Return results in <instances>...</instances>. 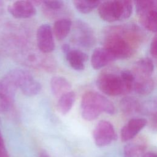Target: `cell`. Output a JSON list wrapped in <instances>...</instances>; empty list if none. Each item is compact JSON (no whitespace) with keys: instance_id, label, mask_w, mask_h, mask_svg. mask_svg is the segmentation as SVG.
<instances>
[{"instance_id":"4316f807","label":"cell","mask_w":157,"mask_h":157,"mask_svg":"<svg viewBox=\"0 0 157 157\" xmlns=\"http://www.w3.org/2000/svg\"><path fill=\"white\" fill-rule=\"evenodd\" d=\"M142 157H156V155L155 153L153 152H147L143 155Z\"/></svg>"},{"instance_id":"83f0119b","label":"cell","mask_w":157,"mask_h":157,"mask_svg":"<svg viewBox=\"0 0 157 157\" xmlns=\"http://www.w3.org/2000/svg\"><path fill=\"white\" fill-rule=\"evenodd\" d=\"M39 157H50V156L48 155L47 153H45V151H42L40 153Z\"/></svg>"},{"instance_id":"ba28073f","label":"cell","mask_w":157,"mask_h":157,"mask_svg":"<svg viewBox=\"0 0 157 157\" xmlns=\"http://www.w3.org/2000/svg\"><path fill=\"white\" fill-rule=\"evenodd\" d=\"M93 138L97 146L104 147L113 141L117 138V134L113 125L109 121L101 120L93 131Z\"/></svg>"},{"instance_id":"ffe728a7","label":"cell","mask_w":157,"mask_h":157,"mask_svg":"<svg viewBox=\"0 0 157 157\" xmlns=\"http://www.w3.org/2000/svg\"><path fill=\"white\" fill-rule=\"evenodd\" d=\"M75 99V94L74 91H70L61 95L57 103L58 111L63 115H66L72 109Z\"/></svg>"},{"instance_id":"d4e9b609","label":"cell","mask_w":157,"mask_h":157,"mask_svg":"<svg viewBox=\"0 0 157 157\" xmlns=\"http://www.w3.org/2000/svg\"><path fill=\"white\" fill-rule=\"evenodd\" d=\"M5 153V146L2 134L0 131V155Z\"/></svg>"},{"instance_id":"5bb4252c","label":"cell","mask_w":157,"mask_h":157,"mask_svg":"<svg viewBox=\"0 0 157 157\" xmlns=\"http://www.w3.org/2000/svg\"><path fill=\"white\" fill-rule=\"evenodd\" d=\"M66 59L72 68L76 71L85 69V63L88 60V55L78 49H70L66 53Z\"/></svg>"},{"instance_id":"44dd1931","label":"cell","mask_w":157,"mask_h":157,"mask_svg":"<svg viewBox=\"0 0 157 157\" xmlns=\"http://www.w3.org/2000/svg\"><path fill=\"white\" fill-rule=\"evenodd\" d=\"M99 1L77 0L73 1L75 9L82 13H88L98 7L100 4Z\"/></svg>"},{"instance_id":"484cf974","label":"cell","mask_w":157,"mask_h":157,"mask_svg":"<svg viewBox=\"0 0 157 157\" xmlns=\"http://www.w3.org/2000/svg\"><path fill=\"white\" fill-rule=\"evenodd\" d=\"M71 49V47L69 46V45H68L67 44H64L62 46V50L63 52L66 54L67 52H68L69 51V50Z\"/></svg>"},{"instance_id":"5b68a950","label":"cell","mask_w":157,"mask_h":157,"mask_svg":"<svg viewBox=\"0 0 157 157\" xmlns=\"http://www.w3.org/2000/svg\"><path fill=\"white\" fill-rule=\"evenodd\" d=\"M140 24L146 29L156 33L157 30V1L142 0L134 2Z\"/></svg>"},{"instance_id":"9a60e30c","label":"cell","mask_w":157,"mask_h":157,"mask_svg":"<svg viewBox=\"0 0 157 157\" xmlns=\"http://www.w3.org/2000/svg\"><path fill=\"white\" fill-rule=\"evenodd\" d=\"M154 68V63L151 58H143L135 63L132 72L134 74L135 78L151 77Z\"/></svg>"},{"instance_id":"7a4b0ae2","label":"cell","mask_w":157,"mask_h":157,"mask_svg":"<svg viewBox=\"0 0 157 157\" xmlns=\"http://www.w3.org/2000/svg\"><path fill=\"white\" fill-rule=\"evenodd\" d=\"M102 112L109 115L115 113L113 102L100 93L89 91L85 93L81 100V113L86 121L96 120Z\"/></svg>"},{"instance_id":"2e32d148","label":"cell","mask_w":157,"mask_h":157,"mask_svg":"<svg viewBox=\"0 0 157 157\" xmlns=\"http://www.w3.org/2000/svg\"><path fill=\"white\" fill-rule=\"evenodd\" d=\"M72 85L70 82L64 77L54 76L50 81V88L53 94L59 98L61 95L71 91Z\"/></svg>"},{"instance_id":"3957f363","label":"cell","mask_w":157,"mask_h":157,"mask_svg":"<svg viewBox=\"0 0 157 157\" xmlns=\"http://www.w3.org/2000/svg\"><path fill=\"white\" fill-rule=\"evenodd\" d=\"M96 85L99 90L111 96L125 94L133 90V84L124 82L120 72L108 71L102 72L98 77Z\"/></svg>"},{"instance_id":"277c9868","label":"cell","mask_w":157,"mask_h":157,"mask_svg":"<svg viewBox=\"0 0 157 157\" xmlns=\"http://www.w3.org/2000/svg\"><path fill=\"white\" fill-rule=\"evenodd\" d=\"M98 7L100 17L107 22L124 20L130 17L132 2L128 0L101 1Z\"/></svg>"},{"instance_id":"4fadbf2b","label":"cell","mask_w":157,"mask_h":157,"mask_svg":"<svg viewBox=\"0 0 157 157\" xmlns=\"http://www.w3.org/2000/svg\"><path fill=\"white\" fill-rule=\"evenodd\" d=\"M116 60L114 56L105 48H96L91 58V64L93 69L97 70L101 69L112 61Z\"/></svg>"},{"instance_id":"30bf717a","label":"cell","mask_w":157,"mask_h":157,"mask_svg":"<svg viewBox=\"0 0 157 157\" xmlns=\"http://www.w3.org/2000/svg\"><path fill=\"white\" fill-rule=\"evenodd\" d=\"M74 40L82 47H91L95 43V37L90 27L85 23L78 21L74 26Z\"/></svg>"},{"instance_id":"603a6c76","label":"cell","mask_w":157,"mask_h":157,"mask_svg":"<svg viewBox=\"0 0 157 157\" xmlns=\"http://www.w3.org/2000/svg\"><path fill=\"white\" fill-rule=\"evenodd\" d=\"M42 3L45 9L50 11H58L61 9L64 6L63 2L58 0L43 1Z\"/></svg>"},{"instance_id":"9c48e42d","label":"cell","mask_w":157,"mask_h":157,"mask_svg":"<svg viewBox=\"0 0 157 157\" xmlns=\"http://www.w3.org/2000/svg\"><path fill=\"white\" fill-rule=\"evenodd\" d=\"M36 40L38 48L44 53H50L55 49L53 34L48 24H42L38 28Z\"/></svg>"},{"instance_id":"8992f818","label":"cell","mask_w":157,"mask_h":157,"mask_svg":"<svg viewBox=\"0 0 157 157\" xmlns=\"http://www.w3.org/2000/svg\"><path fill=\"white\" fill-rule=\"evenodd\" d=\"M14 81L17 88L26 96H33L39 94L41 90L40 83L28 72L15 69L9 72Z\"/></svg>"},{"instance_id":"52a82bcc","label":"cell","mask_w":157,"mask_h":157,"mask_svg":"<svg viewBox=\"0 0 157 157\" xmlns=\"http://www.w3.org/2000/svg\"><path fill=\"white\" fill-rule=\"evenodd\" d=\"M17 87L8 73L0 82V112L9 111L12 107Z\"/></svg>"},{"instance_id":"8fae6325","label":"cell","mask_w":157,"mask_h":157,"mask_svg":"<svg viewBox=\"0 0 157 157\" xmlns=\"http://www.w3.org/2000/svg\"><path fill=\"white\" fill-rule=\"evenodd\" d=\"M8 11L15 18L24 19L34 16L36 10L32 1H17L8 7Z\"/></svg>"},{"instance_id":"d6986e66","label":"cell","mask_w":157,"mask_h":157,"mask_svg":"<svg viewBox=\"0 0 157 157\" xmlns=\"http://www.w3.org/2000/svg\"><path fill=\"white\" fill-rule=\"evenodd\" d=\"M120 109L126 115H133L140 113L141 104L134 98L127 96L120 101Z\"/></svg>"},{"instance_id":"ac0fdd59","label":"cell","mask_w":157,"mask_h":157,"mask_svg":"<svg viewBox=\"0 0 157 157\" xmlns=\"http://www.w3.org/2000/svg\"><path fill=\"white\" fill-rule=\"evenodd\" d=\"M71 27L72 21L70 19L60 18L54 23L52 32L58 40H61L69 34Z\"/></svg>"},{"instance_id":"7402d4cb","label":"cell","mask_w":157,"mask_h":157,"mask_svg":"<svg viewBox=\"0 0 157 157\" xmlns=\"http://www.w3.org/2000/svg\"><path fill=\"white\" fill-rule=\"evenodd\" d=\"M144 145L139 143H129L127 144L124 150L126 157H138L144 151Z\"/></svg>"},{"instance_id":"cb8c5ba5","label":"cell","mask_w":157,"mask_h":157,"mask_svg":"<svg viewBox=\"0 0 157 157\" xmlns=\"http://www.w3.org/2000/svg\"><path fill=\"white\" fill-rule=\"evenodd\" d=\"M156 43H157V37L155 35L153 39L151 41V44H150V53L151 55L155 58H156L157 56V49H156Z\"/></svg>"},{"instance_id":"e0dca14e","label":"cell","mask_w":157,"mask_h":157,"mask_svg":"<svg viewBox=\"0 0 157 157\" xmlns=\"http://www.w3.org/2000/svg\"><path fill=\"white\" fill-rule=\"evenodd\" d=\"M155 88L154 80L151 77H136L133 85V90L140 95L149 94Z\"/></svg>"},{"instance_id":"7c38bea8","label":"cell","mask_w":157,"mask_h":157,"mask_svg":"<svg viewBox=\"0 0 157 157\" xmlns=\"http://www.w3.org/2000/svg\"><path fill=\"white\" fill-rule=\"evenodd\" d=\"M147 123V120L142 118H134L129 120L121 130V140L127 142L134 139Z\"/></svg>"},{"instance_id":"6da1fadb","label":"cell","mask_w":157,"mask_h":157,"mask_svg":"<svg viewBox=\"0 0 157 157\" xmlns=\"http://www.w3.org/2000/svg\"><path fill=\"white\" fill-rule=\"evenodd\" d=\"M139 28L134 25L116 26L109 28L104 42V48L107 49L115 59L131 57L139 41L137 36Z\"/></svg>"}]
</instances>
